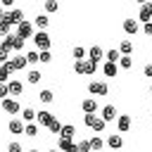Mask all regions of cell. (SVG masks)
I'll list each match as a JSON object with an SVG mask.
<instances>
[{
    "label": "cell",
    "mask_w": 152,
    "mask_h": 152,
    "mask_svg": "<svg viewBox=\"0 0 152 152\" xmlns=\"http://www.w3.org/2000/svg\"><path fill=\"white\" fill-rule=\"evenodd\" d=\"M0 21H5L7 26H19V24L24 21V10H19V7H12L10 12H5V17H2Z\"/></svg>",
    "instance_id": "6da1fadb"
},
{
    "label": "cell",
    "mask_w": 152,
    "mask_h": 152,
    "mask_svg": "<svg viewBox=\"0 0 152 152\" xmlns=\"http://www.w3.org/2000/svg\"><path fill=\"white\" fill-rule=\"evenodd\" d=\"M33 43H36L38 52L50 50V45H52V40H50V36H48V31H36V33H33Z\"/></svg>",
    "instance_id": "7a4b0ae2"
},
{
    "label": "cell",
    "mask_w": 152,
    "mask_h": 152,
    "mask_svg": "<svg viewBox=\"0 0 152 152\" xmlns=\"http://www.w3.org/2000/svg\"><path fill=\"white\" fill-rule=\"evenodd\" d=\"M88 93H90V95H100V97H104V95L109 93V86H107L104 81H90V83H88Z\"/></svg>",
    "instance_id": "3957f363"
},
{
    "label": "cell",
    "mask_w": 152,
    "mask_h": 152,
    "mask_svg": "<svg viewBox=\"0 0 152 152\" xmlns=\"http://www.w3.org/2000/svg\"><path fill=\"white\" fill-rule=\"evenodd\" d=\"M33 33H36V31H33V24H31V21H21V24L17 26V33H14V36L21 38V40H26V38H33Z\"/></svg>",
    "instance_id": "277c9868"
},
{
    "label": "cell",
    "mask_w": 152,
    "mask_h": 152,
    "mask_svg": "<svg viewBox=\"0 0 152 152\" xmlns=\"http://www.w3.org/2000/svg\"><path fill=\"white\" fill-rule=\"evenodd\" d=\"M5 66H7V71H10V74H12V71H19V69H26V57H24V55H17V57L7 59V62H5Z\"/></svg>",
    "instance_id": "5b68a950"
},
{
    "label": "cell",
    "mask_w": 152,
    "mask_h": 152,
    "mask_svg": "<svg viewBox=\"0 0 152 152\" xmlns=\"http://www.w3.org/2000/svg\"><path fill=\"white\" fill-rule=\"evenodd\" d=\"M95 69H97V64H93V62H88V59L74 62V71H76V74H95Z\"/></svg>",
    "instance_id": "8992f818"
},
{
    "label": "cell",
    "mask_w": 152,
    "mask_h": 152,
    "mask_svg": "<svg viewBox=\"0 0 152 152\" xmlns=\"http://www.w3.org/2000/svg\"><path fill=\"white\" fill-rule=\"evenodd\" d=\"M116 116H119V114H116V107H114V104H104V107H102V112H100V119H102L104 124L116 121Z\"/></svg>",
    "instance_id": "52a82bcc"
},
{
    "label": "cell",
    "mask_w": 152,
    "mask_h": 152,
    "mask_svg": "<svg viewBox=\"0 0 152 152\" xmlns=\"http://www.w3.org/2000/svg\"><path fill=\"white\" fill-rule=\"evenodd\" d=\"M52 121H55V114L52 112H45V109L36 112V126H50Z\"/></svg>",
    "instance_id": "ba28073f"
},
{
    "label": "cell",
    "mask_w": 152,
    "mask_h": 152,
    "mask_svg": "<svg viewBox=\"0 0 152 152\" xmlns=\"http://www.w3.org/2000/svg\"><path fill=\"white\" fill-rule=\"evenodd\" d=\"M2 109H5L7 114H19V112H21V104H19L17 100H12V97H5V100H2Z\"/></svg>",
    "instance_id": "9c48e42d"
},
{
    "label": "cell",
    "mask_w": 152,
    "mask_h": 152,
    "mask_svg": "<svg viewBox=\"0 0 152 152\" xmlns=\"http://www.w3.org/2000/svg\"><path fill=\"white\" fill-rule=\"evenodd\" d=\"M138 19H140V21H145V24H150V21H152V2H142V5H140Z\"/></svg>",
    "instance_id": "30bf717a"
},
{
    "label": "cell",
    "mask_w": 152,
    "mask_h": 152,
    "mask_svg": "<svg viewBox=\"0 0 152 152\" xmlns=\"http://www.w3.org/2000/svg\"><path fill=\"white\" fill-rule=\"evenodd\" d=\"M86 55H88V62H93V64H97V62H100V59L104 57V50H102L100 45H93V48H90V50H88Z\"/></svg>",
    "instance_id": "8fae6325"
},
{
    "label": "cell",
    "mask_w": 152,
    "mask_h": 152,
    "mask_svg": "<svg viewBox=\"0 0 152 152\" xmlns=\"http://www.w3.org/2000/svg\"><path fill=\"white\" fill-rule=\"evenodd\" d=\"M81 109H83L86 114H95V112H97V100H95V97H86V100L81 102Z\"/></svg>",
    "instance_id": "7c38bea8"
},
{
    "label": "cell",
    "mask_w": 152,
    "mask_h": 152,
    "mask_svg": "<svg viewBox=\"0 0 152 152\" xmlns=\"http://www.w3.org/2000/svg\"><path fill=\"white\" fill-rule=\"evenodd\" d=\"M116 128H119V133H126L131 128V116L128 114H119L116 116Z\"/></svg>",
    "instance_id": "4fadbf2b"
},
{
    "label": "cell",
    "mask_w": 152,
    "mask_h": 152,
    "mask_svg": "<svg viewBox=\"0 0 152 152\" xmlns=\"http://www.w3.org/2000/svg\"><path fill=\"white\" fill-rule=\"evenodd\" d=\"M7 131H10V133H14V135H21V133H24V121H21V119H10Z\"/></svg>",
    "instance_id": "5bb4252c"
},
{
    "label": "cell",
    "mask_w": 152,
    "mask_h": 152,
    "mask_svg": "<svg viewBox=\"0 0 152 152\" xmlns=\"http://www.w3.org/2000/svg\"><path fill=\"white\" fill-rule=\"evenodd\" d=\"M7 93L10 95H21L24 93V83L21 81H7Z\"/></svg>",
    "instance_id": "9a60e30c"
},
{
    "label": "cell",
    "mask_w": 152,
    "mask_h": 152,
    "mask_svg": "<svg viewBox=\"0 0 152 152\" xmlns=\"http://www.w3.org/2000/svg\"><path fill=\"white\" fill-rule=\"evenodd\" d=\"M88 145H90V152H100V150L104 147V140H102L100 135H90V138H88Z\"/></svg>",
    "instance_id": "2e32d148"
},
{
    "label": "cell",
    "mask_w": 152,
    "mask_h": 152,
    "mask_svg": "<svg viewBox=\"0 0 152 152\" xmlns=\"http://www.w3.org/2000/svg\"><path fill=\"white\" fill-rule=\"evenodd\" d=\"M124 31H126L128 36H135V33H138V21H135V19H124Z\"/></svg>",
    "instance_id": "e0dca14e"
},
{
    "label": "cell",
    "mask_w": 152,
    "mask_h": 152,
    "mask_svg": "<svg viewBox=\"0 0 152 152\" xmlns=\"http://www.w3.org/2000/svg\"><path fill=\"white\" fill-rule=\"evenodd\" d=\"M107 145H109L112 150H119V147L124 145V138L116 135V133H112V135H107Z\"/></svg>",
    "instance_id": "ac0fdd59"
},
{
    "label": "cell",
    "mask_w": 152,
    "mask_h": 152,
    "mask_svg": "<svg viewBox=\"0 0 152 152\" xmlns=\"http://www.w3.org/2000/svg\"><path fill=\"white\" fill-rule=\"evenodd\" d=\"M116 69H119V66L112 64V62H104V64H102V74H104L107 78H114V76H116Z\"/></svg>",
    "instance_id": "d6986e66"
},
{
    "label": "cell",
    "mask_w": 152,
    "mask_h": 152,
    "mask_svg": "<svg viewBox=\"0 0 152 152\" xmlns=\"http://www.w3.org/2000/svg\"><path fill=\"white\" fill-rule=\"evenodd\" d=\"M31 24H36L40 31H45V28H48V24H50V19H48V14H38V17H36Z\"/></svg>",
    "instance_id": "ffe728a7"
},
{
    "label": "cell",
    "mask_w": 152,
    "mask_h": 152,
    "mask_svg": "<svg viewBox=\"0 0 152 152\" xmlns=\"http://www.w3.org/2000/svg\"><path fill=\"white\" fill-rule=\"evenodd\" d=\"M21 121L33 124V121H36V112H33L31 107H24V109H21Z\"/></svg>",
    "instance_id": "44dd1931"
},
{
    "label": "cell",
    "mask_w": 152,
    "mask_h": 152,
    "mask_svg": "<svg viewBox=\"0 0 152 152\" xmlns=\"http://www.w3.org/2000/svg\"><path fill=\"white\" fill-rule=\"evenodd\" d=\"M74 135H76V128L69 124V126H62V131H59V138H69V140H74Z\"/></svg>",
    "instance_id": "7402d4cb"
},
{
    "label": "cell",
    "mask_w": 152,
    "mask_h": 152,
    "mask_svg": "<svg viewBox=\"0 0 152 152\" xmlns=\"http://www.w3.org/2000/svg\"><path fill=\"white\" fill-rule=\"evenodd\" d=\"M131 50H133V43L131 40H121L119 43V55L124 57V55H131Z\"/></svg>",
    "instance_id": "603a6c76"
},
{
    "label": "cell",
    "mask_w": 152,
    "mask_h": 152,
    "mask_svg": "<svg viewBox=\"0 0 152 152\" xmlns=\"http://www.w3.org/2000/svg\"><path fill=\"white\" fill-rule=\"evenodd\" d=\"M119 57H121V55H119V50H116V48H112V50H107V52H104V59H107V62H112V64H116V62H119Z\"/></svg>",
    "instance_id": "cb8c5ba5"
},
{
    "label": "cell",
    "mask_w": 152,
    "mask_h": 152,
    "mask_svg": "<svg viewBox=\"0 0 152 152\" xmlns=\"http://www.w3.org/2000/svg\"><path fill=\"white\" fill-rule=\"evenodd\" d=\"M116 66H121V69H131V66H133V57H131V55H124V57H119Z\"/></svg>",
    "instance_id": "d4e9b609"
},
{
    "label": "cell",
    "mask_w": 152,
    "mask_h": 152,
    "mask_svg": "<svg viewBox=\"0 0 152 152\" xmlns=\"http://www.w3.org/2000/svg\"><path fill=\"white\" fill-rule=\"evenodd\" d=\"M12 43H14V33H10L7 38H2V43H0V48H2V50H5L7 55H10V50H12Z\"/></svg>",
    "instance_id": "484cf974"
},
{
    "label": "cell",
    "mask_w": 152,
    "mask_h": 152,
    "mask_svg": "<svg viewBox=\"0 0 152 152\" xmlns=\"http://www.w3.org/2000/svg\"><path fill=\"white\" fill-rule=\"evenodd\" d=\"M24 135L36 138V135H38V126H36V124H24Z\"/></svg>",
    "instance_id": "4316f807"
},
{
    "label": "cell",
    "mask_w": 152,
    "mask_h": 152,
    "mask_svg": "<svg viewBox=\"0 0 152 152\" xmlns=\"http://www.w3.org/2000/svg\"><path fill=\"white\" fill-rule=\"evenodd\" d=\"M74 145V140H69V138H57V147L55 150H59V152H64L66 147H71Z\"/></svg>",
    "instance_id": "83f0119b"
},
{
    "label": "cell",
    "mask_w": 152,
    "mask_h": 152,
    "mask_svg": "<svg viewBox=\"0 0 152 152\" xmlns=\"http://www.w3.org/2000/svg\"><path fill=\"white\" fill-rule=\"evenodd\" d=\"M71 55H74V59H76V62H78V59H86V48L76 45V48L71 50Z\"/></svg>",
    "instance_id": "f1b7e54d"
},
{
    "label": "cell",
    "mask_w": 152,
    "mask_h": 152,
    "mask_svg": "<svg viewBox=\"0 0 152 152\" xmlns=\"http://www.w3.org/2000/svg\"><path fill=\"white\" fill-rule=\"evenodd\" d=\"M40 78H43V76H40V71H36V69H31V71L26 74V81H28V83H38Z\"/></svg>",
    "instance_id": "f546056e"
},
{
    "label": "cell",
    "mask_w": 152,
    "mask_h": 152,
    "mask_svg": "<svg viewBox=\"0 0 152 152\" xmlns=\"http://www.w3.org/2000/svg\"><path fill=\"white\" fill-rule=\"evenodd\" d=\"M38 97H40V102H45V104L55 100V95H52V90H48V88H45V90H40V95H38Z\"/></svg>",
    "instance_id": "4dcf8cb0"
},
{
    "label": "cell",
    "mask_w": 152,
    "mask_h": 152,
    "mask_svg": "<svg viewBox=\"0 0 152 152\" xmlns=\"http://www.w3.org/2000/svg\"><path fill=\"white\" fill-rule=\"evenodd\" d=\"M24 57H26V64H38V50H31V52H26Z\"/></svg>",
    "instance_id": "1f68e13d"
},
{
    "label": "cell",
    "mask_w": 152,
    "mask_h": 152,
    "mask_svg": "<svg viewBox=\"0 0 152 152\" xmlns=\"http://www.w3.org/2000/svg\"><path fill=\"white\" fill-rule=\"evenodd\" d=\"M90 128H93V131H95V133H102V131H104V128H107V124H104V121H102V119H100V116H97V119H95V124H93V126H90Z\"/></svg>",
    "instance_id": "d6a6232c"
},
{
    "label": "cell",
    "mask_w": 152,
    "mask_h": 152,
    "mask_svg": "<svg viewBox=\"0 0 152 152\" xmlns=\"http://www.w3.org/2000/svg\"><path fill=\"white\" fill-rule=\"evenodd\" d=\"M52 59V55H50V50H43V52H38V62H43V64H48Z\"/></svg>",
    "instance_id": "836d02e7"
},
{
    "label": "cell",
    "mask_w": 152,
    "mask_h": 152,
    "mask_svg": "<svg viewBox=\"0 0 152 152\" xmlns=\"http://www.w3.org/2000/svg\"><path fill=\"white\" fill-rule=\"evenodd\" d=\"M7 81H10V71L5 64H0V83H7Z\"/></svg>",
    "instance_id": "e575fe53"
},
{
    "label": "cell",
    "mask_w": 152,
    "mask_h": 152,
    "mask_svg": "<svg viewBox=\"0 0 152 152\" xmlns=\"http://www.w3.org/2000/svg\"><path fill=\"white\" fill-rule=\"evenodd\" d=\"M57 10H59V5H57L55 0H48V2H45V12H57Z\"/></svg>",
    "instance_id": "d590c367"
},
{
    "label": "cell",
    "mask_w": 152,
    "mask_h": 152,
    "mask_svg": "<svg viewBox=\"0 0 152 152\" xmlns=\"http://www.w3.org/2000/svg\"><path fill=\"white\" fill-rule=\"evenodd\" d=\"M95 119H97V114H86V116H83V124H86V126L90 128V126L95 124Z\"/></svg>",
    "instance_id": "8d00e7d4"
},
{
    "label": "cell",
    "mask_w": 152,
    "mask_h": 152,
    "mask_svg": "<svg viewBox=\"0 0 152 152\" xmlns=\"http://www.w3.org/2000/svg\"><path fill=\"white\" fill-rule=\"evenodd\" d=\"M7 152H21V142H17V140H12V142L7 145Z\"/></svg>",
    "instance_id": "74e56055"
},
{
    "label": "cell",
    "mask_w": 152,
    "mask_h": 152,
    "mask_svg": "<svg viewBox=\"0 0 152 152\" xmlns=\"http://www.w3.org/2000/svg\"><path fill=\"white\" fill-rule=\"evenodd\" d=\"M76 147H78V152H90V145H88V140H78V142H76Z\"/></svg>",
    "instance_id": "f35d334b"
},
{
    "label": "cell",
    "mask_w": 152,
    "mask_h": 152,
    "mask_svg": "<svg viewBox=\"0 0 152 152\" xmlns=\"http://www.w3.org/2000/svg\"><path fill=\"white\" fill-rule=\"evenodd\" d=\"M48 128H50V133H59V131H62V124H59V121L55 119V121H52V124H50Z\"/></svg>",
    "instance_id": "ab89813d"
},
{
    "label": "cell",
    "mask_w": 152,
    "mask_h": 152,
    "mask_svg": "<svg viewBox=\"0 0 152 152\" xmlns=\"http://www.w3.org/2000/svg\"><path fill=\"white\" fill-rule=\"evenodd\" d=\"M7 36H10V26L5 21H0V38H7Z\"/></svg>",
    "instance_id": "60d3db41"
},
{
    "label": "cell",
    "mask_w": 152,
    "mask_h": 152,
    "mask_svg": "<svg viewBox=\"0 0 152 152\" xmlns=\"http://www.w3.org/2000/svg\"><path fill=\"white\" fill-rule=\"evenodd\" d=\"M24 43H26V40H21V38H17V36H14V43H12V50H21V48H24Z\"/></svg>",
    "instance_id": "b9f144b4"
},
{
    "label": "cell",
    "mask_w": 152,
    "mask_h": 152,
    "mask_svg": "<svg viewBox=\"0 0 152 152\" xmlns=\"http://www.w3.org/2000/svg\"><path fill=\"white\" fill-rule=\"evenodd\" d=\"M10 93H7V83H0V100H5Z\"/></svg>",
    "instance_id": "7bdbcfd3"
},
{
    "label": "cell",
    "mask_w": 152,
    "mask_h": 152,
    "mask_svg": "<svg viewBox=\"0 0 152 152\" xmlns=\"http://www.w3.org/2000/svg\"><path fill=\"white\" fill-rule=\"evenodd\" d=\"M142 31H145V36H152V21L150 24H142Z\"/></svg>",
    "instance_id": "ee69618b"
},
{
    "label": "cell",
    "mask_w": 152,
    "mask_h": 152,
    "mask_svg": "<svg viewBox=\"0 0 152 152\" xmlns=\"http://www.w3.org/2000/svg\"><path fill=\"white\" fill-rule=\"evenodd\" d=\"M142 74H145L147 78H152V64H145V69H142Z\"/></svg>",
    "instance_id": "f6af8a7d"
},
{
    "label": "cell",
    "mask_w": 152,
    "mask_h": 152,
    "mask_svg": "<svg viewBox=\"0 0 152 152\" xmlns=\"http://www.w3.org/2000/svg\"><path fill=\"white\" fill-rule=\"evenodd\" d=\"M7 59H10V55H7V52H5V50H2V48H0V64H5V62H7Z\"/></svg>",
    "instance_id": "bcb514c9"
},
{
    "label": "cell",
    "mask_w": 152,
    "mask_h": 152,
    "mask_svg": "<svg viewBox=\"0 0 152 152\" xmlns=\"http://www.w3.org/2000/svg\"><path fill=\"white\" fill-rule=\"evenodd\" d=\"M64 152H78V147H76V142H74V145H71V147H66V150H64Z\"/></svg>",
    "instance_id": "7dc6e473"
},
{
    "label": "cell",
    "mask_w": 152,
    "mask_h": 152,
    "mask_svg": "<svg viewBox=\"0 0 152 152\" xmlns=\"http://www.w3.org/2000/svg\"><path fill=\"white\" fill-rule=\"evenodd\" d=\"M2 17H5V10H2V7H0V19H2Z\"/></svg>",
    "instance_id": "c3c4849f"
},
{
    "label": "cell",
    "mask_w": 152,
    "mask_h": 152,
    "mask_svg": "<svg viewBox=\"0 0 152 152\" xmlns=\"http://www.w3.org/2000/svg\"><path fill=\"white\" fill-rule=\"evenodd\" d=\"M28 152H38V150H28Z\"/></svg>",
    "instance_id": "681fc988"
},
{
    "label": "cell",
    "mask_w": 152,
    "mask_h": 152,
    "mask_svg": "<svg viewBox=\"0 0 152 152\" xmlns=\"http://www.w3.org/2000/svg\"><path fill=\"white\" fill-rule=\"evenodd\" d=\"M50 152H59V150H50Z\"/></svg>",
    "instance_id": "f907efd6"
},
{
    "label": "cell",
    "mask_w": 152,
    "mask_h": 152,
    "mask_svg": "<svg viewBox=\"0 0 152 152\" xmlns=\"http://www.w3.org/2000/svg\"><path fill=\"white\" fill-rule=\"evenodd\" d=\"M150 93H152V83H150Z\"/></svg>",
    "instance_id": "816d5d0a"
}]
</instances>
